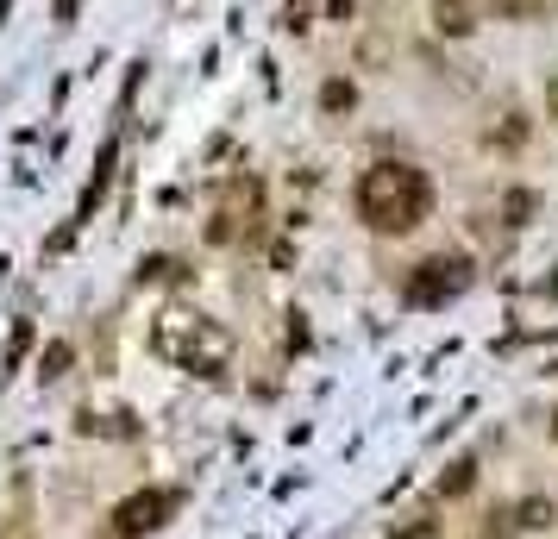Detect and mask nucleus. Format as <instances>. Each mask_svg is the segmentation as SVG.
I'll return each instance as SVG.
<instances>
[{
  "label": "nucleus",
  "instance_id": "7ed1b4c3",
  "mask_svg": "<svg viewBox=\"0 0 558 539\" xmlns=\"http://www.w3.org/2000/svg\"><path fill=\"white\" fill-rule=\"evenodd\" d=\"M433 19H439V32H446V38H471L477 32L471 0H433Z\"/></svg>",
  "mask_w": 558,
  "mask_h": 539
},
{
  "label": "nucleus",
  "instance_id": "423d86ee",
  "mask_svg": "<svg viewBox=\"0 0 558 539\" xmlns=\"http://www.w3.org/2000/svg\"><path fill=\"white\" fill-rule=\"evenodd\" d=\"M320 107H327V113L352 107V82H327V88H320Z\"/></svg>",
  "mask_w": 558,
  "mask_h": 539
},
{
  "label": "nucleus",
  "instance_id": "20e7f679",
  "mask_svg": "<svg viewBox=\"0 0 558 539\" xmlns=\"http://www.w3.org/2000/svg\"><path fill=\"white\" fill-rule=\"evenodd\" d=\"M157 508H164V496H138V502H126V508H120V533L138 539V533L151 527V514H157Z\"/></svg>",
  "mask_w": 558,
  "mask_h": 539
},
{
  "label": "nucleus",
  "instance_id": "f03ea898",
  "mask_svg": "<svg viewBox=\"0 0 558 539\" xmlns=\"http://www.w3.org/2000/svg\"><path fill=\"white\" fill-rule=\"evenodd\" d=\"M446 270H458V257H427L421 276H408V301H446L464 283V276H446Z\"/></svg>",
  "mask_w": 558,
  "mask_h": 539
},
{
  "label": "nucleus",
  "instance_id": "0eeeda50",
  "mask_svg": "<svg viewBox=\"0 0 558 539\" xmlns=\"http://www.w3.org/2000/svg\"><path fill=\"white\" fill-rule=\"evenodd\" d=\"M508 214H515V226H521V220L533 214V195H527V189H515V195H508Z\"/></svg>",
  "mask_w": 558,
  "mask_h": 539
},
{
  "label": "nucleus",
  "instance_id": "39448f33",
  "mask_svg": "<svg viewBox=\"0 0 558 539\" xmlns=\"http://www.w3.org/2000/svg\"><path fill=\"white\" fill-rule=\"evenodd\" d=\"M552 521H558V508L540 502V496H527V502L515 508V527H527V533H540V527H552Z\"/></svg>",
  "mask_w": 558,
  "mask_h": 539
},
{
  "label": "nucleus",
  "instance_id": "f257e3e1",
  "mask_svg": "<svg viewBox=\"0 0 558 539\" xmlns=\"http://www.w3.org/2000/svg\"><path fill=\"white\" fill-rule=\"evenodd\" d=\"M427 176L414 170V163H377V170L358 176V214L377 226V232H408L427 220Z\"/></svg>",
  "mask_w": 558,
  "mask_h": 539
},
{
  "label": "nucleus",
  "instance_id": "6e6552de",
  "mask_svg": "<svg viewBox=\"0 0 558 539\" xmlns=\"http://www.w3.org/2000/svg\"><path fill=\"white\" fill-rule=\"evenodd\" d=\"M63 364H69V345H51V358H44V377H63Z\"/></svg>",
  "mask_w": 558,
  "mask_h": 539
}]
</instances>
